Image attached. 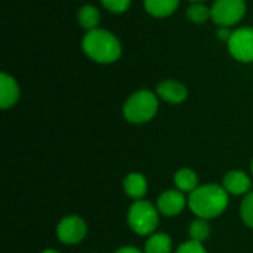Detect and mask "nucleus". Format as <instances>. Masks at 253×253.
Listing matches in <instances>:
<instances>
[{
    "instance_id": "obj_25",
    "label": "nucleus",
    "mask_w": 253,
    "mask_h": 253,
    "mask_svg": "<svg viewBox=\"0 0 253 253\" xmlns=\"http://www.w3.org/2000/svg\"><path fill=\"white\" fill-rule=\"evenodd\" d=\"M188 1H191V3H202V1H205V0H188Z\"/></svg>"
},
{
    "instance_id": "obj_23",
    "label": "nucleus",
    "mask_w": 253,
    "mask_h": 253,
    "mask_svg": "<svg viewBox=\"0 0 253 253\" xmlns=\"http://www.w3.org/2000/svg\"><path fill=\"white\" fill-rule=\"evenodd\" d=\"M114 253H142L139 249L133 248V246H125V248H120L117 249Z\"/></svg>"
},
{
    "instance_id": "obj_18",
    "label": "nucleus",
    "mask_w": 253,
    "mask_h": 253,
    "mask_svg": "<svg viewBox=\"0 0 253 253\" xmlns=\"http://www.w3.org/2000/svg\"><path fill=\"white\" fill-rule=\"evenodd\" d=\"M188 234L191 240L203 243L211 234V227L208 224V219H202V218L194 219L188 227Z\"/></svg>"
},
{
    "instance_id": "obj_19",
    "label": "nucleus",
    "mask_w": 253,
    "mask_h": 253,
    "mask_svg": "<svg viewBox=\"0 0 253 253\" xmlns=\"http://www.w3.org/2000/svg\"><path fill=\"white\" fill-rule=\"evenodd\" d=\"M240 216L248 227L253 228V191L245 196L240 206Z\"/></svg>"
},
{
    "instance_id": "obj_9",
    "label": "nucleus",
    "mask_w": 253,
    "mask_h": 253,
    "mask_svg": "<svg viewBox=\"0 0 253 253\" xmlns=\"http://www.w3.org/2000/svg\"><path fill=\"white\" fill-rule=\"evenodd\" d=\"M156 93L160 99L169 104H181L187 99L188 90L178 80H163L157 84Z\"/></svg>"
},
{
    "instance_id": "obj_14",
    "label": "nucleus",
    "mask_w": 253,
    "mask_h": 253,
    "mask_svg": "<svg viewBox=\"0 0 253 253\" xmlns=\"http://www.w3.org/2000/svg\"><path fill=\"white\" fill-rule=\"evenodd\" d=\"M173 182L176 185V190L182 193H193L199 187V176L193 169L182 168L175 173Z\"/></svg>"
},
{
    "instance_id": "obj_5",
    "label": "nucleus",
    "mask_w": 253,
    "mask_h": 253,
    "mask_svg": "<svg viewBox=\"0 0 253 253\" xmlns=\"http://www.w3.org/2000/svg\"><path fill=\"white\" fill-rule=\"evenodd\" d=\"M212 21L218 27H233L240 22L246 13L245 0H215L211 7Z\"/></svg>"
},
{
    "instance_id": "obj_22",
    "label": "nucleus",
    "mask_w": 253,
    "mask_h": 253,
    "mask_svg": "<svg viewBox=\"0 0 253 253\" xmlns=\"http://www.w3.org/2000/svg\"><path fill=\"white\" fill-rule=\"evenodd\" d=\"M231 34H233V31H230V28L228 27H219V30H218V37L221 39V40H230V37H231Z\"/></svg>"
},
{
    "instance_id": "obj_26",
    "label": "nucleus",
    "mask_w": 253,
    "mask_h": 253,
    "mask_svg": "<svg viewBox=\"0 0 253 253\" xmlns=\"http://www.w3.org/2000/svg\"><path fill=\"white\" fill-rule=\"evenodd\" d=\"M252 175H253V160H252Z\"/></svg>"
},
{
    "instance_id": "obj_20",
    "label": "nucleus",
    "mask_w": 253,
    "mask_h": 253,
    "mask_svg": "<svg viewBox=\"0 0 253 253\" xmlns=\"http://www.w3.org/2000/svg\"><path fill=\"white\" fill-rule=\"evenodd\" d=\"M132 0H101L102 6L113 13H123L129 9Z\"/></svg>"
},
{
    "instance_id": "obj_13",
    "label": "nucleus",
    "mask_w": 253,
    "mask_h": 253,
    "mask_svg": "<svg viewBox=\"0 0 253 253\" xmlns=\"http://www.w3.org/2000/svg\"><path fill=\"white\" fill-rule=\"evenodd\" d=\"M144 6L150 15L156 18H165L178 9L179 0H144Z\"/></svg>"
},
{
    "instance_id": "obj_4",
    "label": "nucleus",
    "mask_w": 253,
    "mask_h": 253,
    "mask_svg": "<svg viewBox=\"0 0 253 253\" xmlns=\"http://www.w3.org/2000/svg\"><path fill=\"white\" fill-rule=\"evenodd\" d=\"M159 209L147 200L135 202L127 212V224L138 236H151L159 227Z\"/></svg>"
},
{
    "instance_id": "obj_10",
    "label": "nucleus",
    "mask_w": 253,
    "mask_h": 253,
    "mask_svg": "<svg viewBox=\"0 0 253 253\" xmlns=\"http://www.w3.org/2000/svg\"><path fill=\"white\" fill-rule=\"evenodd\" d=\"M222 187L230 196H243L249 193L252 187V181L246 172L234 169V170H230L224 176Z\"/></svg>"
},
{
    "instance_id": "obj_7",
    "label": "nucleus",
    "mask_w": 253,
    "mask_h": 253,
    "mask_svg": "<svg viewBox=\"0 0 253 253\" xmlns=\"http://www.w3.org/2000/svg\"><path fill=\"white\" fill-rule=\"evenodd\" d=\"M87 234V225L83 218L77 215H68L59 221L56 225V237L59 242L68 246L79 245Z\"/></svg>"
},
{
    "instance_id": "obj_16",
    "label": "nucleus",
    "mask_w": 253,
    "mask_h": 253,
    "mask_svg": "<svg viewBox=\"0 0 253 253\" xmlns=\"http://www.w3.org/2000/svg\"><path fill=\"white\" fill-rule=\"evenodd\" d=\"M101 22V13L99 10L92 6V4H84L80 7L79 10V24L82 28L87 30V31H92L95 28H98Z\"/></svg>"
},
{
    "instance_id": "obj_1",
    "label": "nucleus",
    "mask_w": 253,
    "mask_h": 253,
    "mask_svg": "<svg viewBox=\"0 0 253 253\" xmlns=\"http://www.w3.org/2000/svg\"><path fill=\"white\" fill-rule=\"evenodd\" d=\"M228 193L222 185L205 184L199 185L188 197V208L202 219H212L222 215L228 206Z\"/></svg>"
},
{
    "instance_id": "obj_2",
    "label": "nucleus",
    "mask_w": 253,
    "mask_h": 253,
    "mask_svg": "<svg viewBox=\"0 0 253 253\" xmlns=\"http://www.w3.org/2000/svg\"><path fill=\"white\" fill-rule=\"evenodd\" d=\"M82 47L83 52L98 64H111L122 56L120 40L104 28L87 31L82 40Z\"/></svg>"
},
{
    "instance_id": "obj_21",
    "label": "nucleus",
    "mask_w": 253,
    "mask_h": 253,
    "mask_svg": "<svg viewBox=\"0 0 253 253\" xmlns=\"http://www.w3.org/2000/svg\"><path fill=\"white\" fill-rule=\"evenodd\" d=\"M175 253H208V251L203 246V243L190 239L188 242H184L182 245H179V248Z\"/></svg>"
},
{
    "instance_id": "obj_3",
    "label": "nucleus",
    "mask_w": 253,
    "mask_h": 253,
    "mask_svg": "<svg viewBox=\"0 0 253 253\" xmlns=\"http://www.w3.org/2000/svg\"><path fill=\"white\" fill-rule=\"evenodd\" d=\"M157 111H159L157 93L148 89L136 90L126 99L123 105L125 119L135 125H142L150 122L151 119L156 117Z\"/></svg>"
},
{
    "instance_id": "obj_11",
    "label": "nucleus",
    "mask_w": 253,
    "mask_h": 253,
    "mask_svg": "<svg viewBox=\"0 0 253 253\" xmlns=\"http://www.w3.org/2000/svg\"><path fill=\"white\" fill-rule=\"evenodd\" d=\"M19 99V86L16 80L7 73L0 74V107L7 110L13 107Z\"/></svg>"
},
{
    "instance_id": "obj_17",
    "label": "nucleus",
    "mask_w": 253,
    "mask_h": 253,
    "mask_svg": "<svg viewBox=\"0 0 253 253\" xmlns=\"http://www.w3.org/2000/svg\"><path fill=\"white\" fill-rule=\"evenodd\" d=\"M187 18L193 22V24H205L209 19H212V13L211 9L208 6H205L203 3H193L187 10H185Z\"/></svg>"
},
{
    "instance_id": "obj_24",
    "label": "nucleus",
    "mask_w": 253,
    "mask_h": 253,
    "mask_svg": "<svg viewBox=\"0 0 253 253\" xmlns=\"http://www.w3.org/2000/svg\"><path fill=\"white\" fill-rule=\"evenodd\" d=\"M42 253H59L58 251H55V249H44Z\"/></svg>"
},
{
    "instance_id": "obj_8",
    "label": "nucleus",
    "mask_w": 253,
    "mask_h": 253,
    "mask_svg": "<svg viewBox=\"0 0 253 253\" xmlns=\"http://www.w3.org/2000/svg\"><path fill=\"white\" fill-rule=\"evenodd\" d=\"M185 206H188V199L179 190H168L162 193L157 199V209L165 216H176L179 215Z\"/></svg>"
},
{
    "instance_id": "obj_15",
    "label": "nucleus",
    "mask_w": 253,
    "mask_h": 253,
    "mask_svg": "<svg viewBox=\"0 0 253 253\" xmlns=\"http://www.w3.org/2000/svg\"><path fill=\"white\" fill-rule=\"evenodd\" d=\"M172 239L165 233H154L148 237L144 253H172Z\"/></svg>"
},
{
    "instance_id": "obj_12",
    "label": "nucleus",
    "mask_w": 253,
    "mask_h": 253,
    "mask_svg": "<svg viewBox=\"0 0 253 253\" xmlns=\"http://www.w3.org/2000/svg\"><path fill=\"white\" fill-rule=\"evenodd\" d=\"M123 190H125L126 196L133 199L135 202L144 200V197L148 191V182L144 175L133 172V173H129L123 179Z\"/></svg>"
},
{
    "instance_id": "obj_6",
    "label": "nucleus",
    "mask_w": 253,
    "mask_h": 253,
    "mask_svg": "<svg viewBox=\"0 0 253 253\" xmlns=\"http://www.w3.org/2000/svg\"><path fill=\"white\" fill-rule=\"evenodd\" d=\"M228 52L239 62H253V27H242L233 31L228 40Z\"/></svg>"
}]
</instances>
